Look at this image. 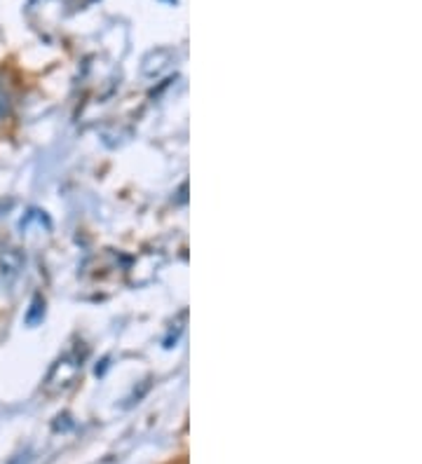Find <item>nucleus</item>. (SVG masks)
Masks as SVG:
<instances>
[{"label":"nucleus","instance_id":"nucleus-3","mask_svg":"<svg viewBox=\"0 0 422 464\" xmlns=\"http://www.w3.org/2000/svg\"><path fill=\"white\" fill-rule=\"evenodd\" d=\"M10 115V96L5 92H0V122Z\"/></svg>","mask_w":422,"mask_h":464},{"label":"nucleus","instance_id":"nucleus-2","mask_svg":"<svg viewBox=\"0 0 422 464\" xmlns=\"http://www.w3.org/2000/svg\"><path fill=\"white\" fill-rule=\"evenodd\" d=\"M24 263H26V258H24V253H21V249H14V246H10V249H3V252H0V284L10 286V284H12L14 279L21 275V270H24Z\"/></svg>","mask_w":422,"mask_h":464},{"label":"nucleus","instance_id":"nucleus-1","mask_svg":"<svg viewBox=\"0 0 422 464\" xmlns=\"http://www.w3.org/2000/svg\"><path fill=\"white\" fill-rule=\"evenodd\" d=\"M78 373H80V364H78V361H73V359H62V361H57L54 369L50 370L47 383H45V392H47V394L66 392L70 385L76 383Z\"/></svg>","mask_w":422,"mask_h":464}]
</instances>
